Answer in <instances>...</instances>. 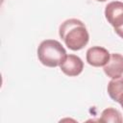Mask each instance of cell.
Masks as SVG:
<instances>
[{"mask_svg":"<svg viewBox=\"0 0 123 123\" xmlns=\"http://www.w3.org/2000/svg\"><path fill=\"white\" fill-rule=\"evenodd\" d=\"M59 35L65 45L73 51L83 49L89 40V35L85 24L77 18L63 21L59 28Z\"/></svg>","mask_w":123,"mask_h":123,"instance_id":"1","label":"cell"},{"mask_svg":"<svg viewBox=\"0 0 123 123\" xmlns=\"http://www.w3.org/2000/svg\"><path fill=\"white\" fill-rule=\"evenodd\" d=\"M66 56V51L63 46L55 39H45L40 42L37 48V58L39 62L48 67L61 65Z\"/></svg>","mask_w":123,"mask_h":123,"instance_id":"2","label":"cell"},{"mask_svg":"<svg viewBox=\"0 0 123 123\" xmlns=\"http://www.w3.org/2000/svg\"><path fill=\"white\" fill-rule=\"evenodd\" d=\"M105 16L108 22L114 28L123 25V3L112 1L106 6Z\"/></svg>","mask_w":123,"mask_h":123,"instance_id":"3","label":"cell"},{"mask_svg":"<svg viewBox=\"0 0 123 123\" xmlns=\"http://www.w3.org/2000/svg\"><path fill=\"white\" fill-rule=\"evenodd\" d=\"M110 53L109 51L100 46H92L87 49L86 51V62L88 64L99 67L105 66L110 60Z\"/></svg>","mask_w":123,"mask_h":123,"instance_id":"4","label":"cell"},{"mask_svg":"<svg viewBox=\"0 0 123 123\" xmlns=\"http://www.w3.org/2000/svg\"><path fill=\"white\" fill-rule=\"evenodd\" d=\"M61 70L69 77L78 76L84 69V62L82 59L76 55H67L65 60L60 65Z\"/></svg>","mask_w":123,"mask_h":123,"instance_id":"5","label":"cell"},{"mask_svg":"<svg viewBox=\"0 0 123 123\" xmlns=\"http://www.w3.org/2000/svg\"><path fill=\"white\" fill-rule=\"evenodd\" d=\"M105 74L111 78L115 79L123 75V56L121 54H111L109 62L104 66Z\"/></svg>","mask_w":123,"mask_h":123,"instance_id":"6","label":"cell"},{"mask_svg":"<svg viewBox=\"0 0 123 123\" xmlns=\"http://www.w3.org/2000/svg\"><path fill=\"white\" fill-rule=\"evenodd\" d=\"M123 92V77L111 79L108 85V93L110 97L116 102L119 95Z\"/></svg>","mask_w":123,"mask_h":123,"instance_id":"7","label":"cell"},{"mask_svg":"<svg viewBox=\"0 0 123 123\" xmlns=\"http://www.w3.org/2000/svg\"><path fill=\"white\" fill-rule=\"evenodd\" d=\"M100 121L101 122L121 123V122H123V117L119 111H117L113 108H108L102 111Z\"/></svg>","mask_w":123,"mask_h":123,"instance_id":"8","label":"cell"},{"mask_svg":"<svg viewBox=\"0 0 123 123\" xmlns=\"http://www.w3.org/2000/svg\"><path fill=\"white\" fill-rule=\"evenodd\" d=\"M114 31H115V33L121 37V38H123V25L122 26H120V27H117V28H114Z\"/></svg>","mask_w":123,"mask_h":123,"instance_id":"9","label":"cell"},{"mask_svg":"<svg viewBox=\"0 0 123 123\" xmlns=\"http://www.w3.org/2000/svg\"><path fill=\"white\" fill-rule=\"evenodd\" d=\"M116 102H118L120 105H121V107H122V109H123V92L119 95V97L117 98V100H116Z\"/></svg>","mask_w":123,"mask_h":123,"instance_id":"10","label":"cell"},{"mask_svg":"<svg viewBox=\"0 0 123 123\" xmlns=\"http://www.w3.org/2000/svg\"><path fill=\"white\" fill-rule=\"evenodd\" d=\"M96 1H98V2H105V1H107V0H96Z\"/></svg>","mask_w":123,"mask_h":123,"instance_id":"11","label":"cell"}]
</instances>
